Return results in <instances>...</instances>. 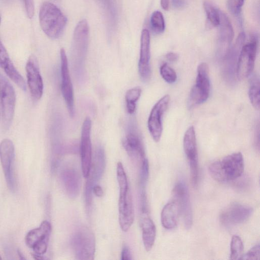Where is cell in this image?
<instances>
[{"mask_svg": "<svg viewBox=\"0 0 260 260\" xmlns=\"http://www.w3.org/2000/svg\"><path fill=\"white\" fill-rule=\"evenodd\" d=\"M203 7L210 24L213 26H218L220 20V10L208 0L204 1Z\"/></svg>", "mask_w": 260, "mask_h": 260, "instance_id": "cell-30", "label": "cell"}, {"mask_svg": "<svg viewBox=\"0 0 260 260\" xmlns=\"http://www.w3.org/2000/svg\"><path fill=\"white\" fill-rule=\"evenodd\" d=\"M18 254L20 257V259H25L24 256H23V255L22 254V253H21V252L20 251V250H18Z\"/></svg>", "mask_w": 260, "mask_h": 260, "instance_id": "cell-44", "label": "cell"}, {"mask_svg": "<svg viewBox=\"0 0 260 260\" xmlns=\"http://www.w3.org/2000/svg\"><path fill=\"white\" fill-rule=\"evenodd\" d=\"M23 1L28 17L32 18L35 12L34 0H23Z\"/></svg>", "mask_w": 260, "mask_h": 260, "instance_id": "cell-37", "label": "cell"}, {"mask_svg": "<svg viewBox=\"0 0 260 260\" xmlns=\"http://www.w3.org/2000/svg\"><path fill=\"white\" fill-rule=\"evenodd\" d=\"M179 214L176 202L172 200L164 207L160 215L162 225L166 229L172 230L177 226Z\"/></svg>", "mask_w": 260, "mask_h": 260, "instance_id": "cell-26", "label": "cell"}, {"mask_svg": "<svg viewBox=\"0 0 260 260\" xmlns=\"http://www.w3.org/2000/svg\"><path fill=\"white\" fill-rule=\"evenodd\" d=\"M186 0H172L173 7L177 9H182L186 5Z\"/></svg>", "mask_w": 260, "mask_h": 260, "instance_id": "cell-39", "label": "cell"}, {"mask_svg": "<svg viewBox=\"0 0 260 260\" xmlns=\"http://www.w3.org/2000/svg\"><path fill=\"white\" fill-rule=\"evenodd\" d=\"M61 89L69 113L73 117L75 113L74 93L69 68L68 58L64 49L60 51Z\"/></svg>", "mask_w": 260, "mask_h": 260, "instance_id": "cell-15", "label": "cell"}, {"mask_svg": "<svg viewBox=\"0 0 260 260\" xmlns=\"http://www.w3.org/2000/svg\"><path fill=\"white\" fill-rule=\"evenodd\" d=\"M166 58L170 62H175L178 59V55L174 52H169L166 55Z\"/></svg>", "mask_w": 260, "mask_h": 260, "instance_id": "cell-41", "label": "cell"}, {"mask_svg": "<svg viewBox=\"0 0 260 260\" xmlns=\"http://www.w3.org/2000/svg\"><path fill=\"white\" fill-rule=\"evenodd\" d=\"M258 40L255 36H252L250 42L244 44L238 58L237 76L239 79L248 78L254 69Z\"/></svg>", "mask_w": 260, "mask_h": 260, "instance_id": "cell-7", "label": "cell"}, {"mask_svg": "<svg viewBox=\"0 0 260 260\" xmlns=\"http://www.w3.org/2000/svg\"><path fill=\"white\" fill-rule=\"evenodd\" d=\"M71 244L76 259H94L95 250V237L87 227L81 226L75 231L72 236Z\"/></svg>", "mask_w": 260, "mask_h": 260, "instance_id": "cell-4", "label": "cell"}, {"mask_svg": "<svg viewBox=\"0 0 260 260\" xmlns=\"http://www.w3.org/2000/svg\"><path fill=\"white\" fill-rule=\"evenodd\" d=\"M183 148L189 162L191 182L192 185L196 187L199 177L198 154L196 132L192 125L185 132Z\"/></svg>", "mask_w": 260, "mask_h": 260, "instance_id": "cell-10", "label": "cell"}, {"mask_svg": "<svg viewBox=\"0 0 260 260\" xmlns=\"http://www.w3.org/2000/svg\"><path fill=\"white\" fill-rule=\"evenodd\" d=\"M105 12L109 26L115 27L117 18V12L114 0H96Z\"/></svg>", "mask_w": 260, "mask_h": 260, "instance_id": "cell-27", "label": "cell"}, {"mask_svg": "<svg viewBox=\"0 0 260 260\" xmlns=\"http://www.w3.org/2000/svg\"><path fill=\"white\" fill-rule=\"evenodd\" d=\"M25 70L30 94L35 100H40L43 95L44 84L38 62L34 55L28 59Z\"/></svg>", "mask_w": 260, "mask_h": 260, "instance_id": "cell-19", "label": "cell"}, {"mask_svg": "<svg viewBox=\"0 0 260 260\" xmlns=\"http://www.w3.org/2000/svg\"><path fill=\"white\" fill-rule=\"evenodd\" d=\"M55 1H59V0H55Z\"/></svg>", "mask_w": 260, "mask_h": 260, "instance_id": "cell-47", "label": "cell"}, {"mask_svg": "<svg viewBox=\"0 0 260 260\" xmlns=\"http://www.w3.org/2000/svg\"><path fill=\"white\" fill-rule=\"evenodd\" d=\"M61 180L64 187L71 198H76L80 190V177L77 171L73 168H67L62 171Z\"/></svg>", "mask_w": 260, "mask_h": 260, "instance_id": "cell-25", "label": "cell"}, {"mask_svg": "<svg viewBox=\"0 0 260 260\" xmlns=\"http://www.w3.org/2000/svg\"><path fill=\"white\" fill-rule=\"evenodd\" d=\"M140 225L144 248L147 251H149L154 243L156 228L153 221L148 216L147 212H142Z\"/></svg>", "mask_w": 260, "mask_h": 260, "instance_id": "cell-24", "label": "cell"}, {"mask_svg": "<svg viewBox=\"0 0 260 260\" xmlns=\"http://www.w3.org/2000/svg\"><path fill=\"white\" fill-rule=\"evenodd\" d=\"M170 101L169 94L161 97L153 106L148 117L147 126L153 140L158 142L162 132V117Z\"/></svg>", "mask_w": 260, "mask_h": 260, "instance_id": "cell-14", "label": "cell"}, {"mask_svg": "<svg viewBox=\"0 0 260 260\" xmlns=\"http://www.w3.org/2000/svg\"><path fill=\"white\" fill-rule=\"evenodd\" d=\"M91 121L89 117L84 119L82 127L80 141L81 169L84 178L89 175L92 162V146L91 141Z\"/></svg>", "mask_w": 260, "mask_h": 260, "instance_id": "cell-16", "label": "cell"}, {"mask_svg": "<svg viewBox=\"0 0 260 260\" xmlns=\"http://www.w3.org/2000/svg\"><path fill=\"white\" fill-rule=\"evenodd\" d=\"M150 26L156 34L162 32L165 28V20L162 14L159 11L153 12L150 17Z\"/></svg>", "mask_w": 260, "mask_h": 260, "instance_id": "cell-31", "label": "cell"}, {"mask_svg": "<svg viewBox=\"0 0 260 260\" xmlns=\"http://www.w3.org/2000/svg\"><path fill=\"white\" fill-rule=\"evenodd\" d=\"M253 209L238 203H234L221 213L220 221L225 226H232L244 222L251 216Z\"/></svg>", "mask_w": 260, "mask_h": 260, "instance_id": "cell-18", "label": "cell"}, {"mask_svg": "<svg viewBox=\"0 0 260 260\" xmlns=\"http://www.w3.org/2000/svg\"><path fill=\"white\" fill-rule=\"evenodd\" d=\"M260 246L258 243L253 246L247 253L242 255L240 259H259L260 256Z\"/></svg>", "mask_w": 260, "mask_h": 260, "instance_id": "cell-36", "label": "cell"}, {"mask_svg": "<svg viewBox=\"0 0 260 260\" xmlns=\"http://www.w3.org/2000/svg\"><path fill=\"white\" fill-rule=\"evenodd\" d=\"M122 144L127 154L133 160L141 164L146 158L141 136L137 125L133 121L127 124Z\"/></svg>", "mask_w": 260, "mask_h": 260, "instance_id": "cell-8", "label": "cell"}, {"mask_svg": "<svg viewBox=\"0 0 260 260\" xmlns=\"http://www.w3.org/2000/svg\"><path fill=\"white\" fill-rule=\"evenodd\" d=\"M172 195L177 204L184 227L186 229H190L192 224V212L188 188L183 181H179L176 184Z\"/></svg>", "mask_w": 260, "mask_h": 260, "instance_id": "cell-11", "label": "cell"}, {"mask_svg": "<svg viewBox=\"0 0 260 260\" xmlns=\"http://www.w3.org/2000/svg\"><path fill=\"white\" fill-rule=\"evenodd\" d=\"M116 174L119 187V222L122 231L126 232L134 222L135 212L127 178L121 162H118L117 164Z\"/></svg>", "mask_w": 260, "mask_h": 260, "instance_id": "cell-1", "label": "cell"}, {"mask_svg": "<svg viewBox=\"0 0 260 260\" xmlns=\"http://www.w3.org/2000/svg\"><path fill=\"white\" fill-rule=\"evenodd\" d=\"M15 90L8 80L0 73V104L2 107L3 126L8 129L12 123L15 108Z\"/></svg>", "mask_w": 260, "mask_h": 260, "instance_id": "cell-6", "label": "cell"}, {"mask_svg": "<svg viewBox=\"0 0 260 260\" xmlns=\"http://www.w3.org/2000/svg\"><path fill=\"white\" fill-rule=\"evenodd\" d=\"M32 256L35 259H43L44 258L43 257V256L39 255L36 254H33Z\"/></svg>", "mask_w": 260, "mask_h": 260, "instance_id": "cell-43", "label": "cell"}, {"mask_svg": "<svg viewBox=\"0 0 260 260\" xmlns=\"http://www.w3.org/2000/svg\"><path fill=\"white\" fill-rule=\"evenodd\" d=\"M220 20L218 36V55L223 58L234 37L232 25L226 15L220 11Z\"/></svg>", "mask_w": 260, "mask_h": 260, "instance_id": "cell-22", "label": "cell"}, {"mask_svg": "<svg viewBox=\"0 0 260 260\" xmlns=\"http://www.w3.org/2000/svg\"><path fill=\"white\" fill-rule=\"evenodd\" d=\"M244 1L245 0H227V8L232 14L237 16L241 11Z\"/></svg>", "mask_w": 260, "mask_h": 260, "instance_id": "cell-35", "label": "cell"}, {"mask_svg": "<svg viewBox=\"0 0 260 260\" xmlns=\"http://www.w3.org/2000/svg\"><path fill=\"white\" fill-rule=\"evenodd\" d=\"M230 259H240L242 255L244 246L241 238L237 236H233L230 247Z\"/></svg>", "mask_w": 260, "mask_h": 260, "instance_id": "cell-32", "label": "cell"}, {"mask_svg": "<svg viewBox=\"0 0 260 260\" xmlns=\"http://www.w3.org/2000/svg\"><path fill=\"white\" fill-rule=\"evenodd\" d=\"M149 176V164L146 158L141 164L140 184L141 191L145 190V186Z\"/></svg>", "mask_w": 260, "mask_h": 260, "instance_id": "cell-34", "label": "cell"}, {"mask_svg": "<svg viewBox=\"0 0 260 260\" xmlns=\"http://www.w3.org/2000/svg\"><path fill=\"white\" fill-rule=\"evenodd\" d=\"M160 5L163 9L167 11L169 9L170 0H160Z\"/></svg>", "mask_w": 260, "mask_h": 260, "instance_id": "cell-42", "label": "cell"}, {"mask_svg": "<svg viewBox=\"0 0 260 260\" xmlns=\"http://www.w3.org/2000/svg\"><path fill=\"white\" fill-rule=\"evenodd\" d=\"M244 166L243 155L238 152L212 162L209 166L208 170L214 180L225 182L241 177L244 171Z\"/></svg>", "mask_w": 260, "mask_h": 260, "instance_id": "cell-2", "label": "cell"}, {"mask_svg": "<svg viewBox=\"0 0 260 260\" xmlns=\"http://www.w3.org/2000/svg\"><path fill=\"white\" fill-rule=\"evenodd\" d=\"M211 84L209 68L206 62L200 63L197 68L196 83L191 88L188 101L189 109L204 103L209 98Z\"/></svg>", "mask_w": 260, "mask_h": 260, "instance_id": "cell-5", "label": "cell"}, {"mask_svg": "<svg viewBox=\"0 0 260 260\" xmlns=\"http://www.w3.org/2000/svg\"><path fill=\"white\" fill-rule=\"evenodd\" d=\"M0 259H2V257H1V255H0Z\"/></svg>", "mask_w": 260, "mask_h": 260, "instance_id": "cell-45", "label": "cell"}, {"mask_svg": "<svg viewBox=\"0 0 260 260\" xmlns=\"http://www.w3.org/2000/svg\"><path fill=\"white\" fill-rule=\"evenodd\" d=\"M245 39L244 33L241 32L235 43L230 47L223 58L224 76L230 83H233L237 78V63L240 51L244 44Z\"/></svg>", "mask_w": 260, "mask_h": 260, "instance_id": "cell-17", "label": "cell"}, {"mask_svg": "<svg viewBox=\"0 0 260 260\" xmlns=\"http://www.w3.org/2000/svg\"><path fill=\"white\" fill-rule=\"evenodd\" d=\"M259 78L256 76H253L250 82L248 95L251 105L257 110H259Z\"/></svg>", "mask_w": 260, "mask_h": 260, "instance_id": "cell-28", "label": "cell"}, {"mask_svg": "<svg viewBox=\"0 0 260 260\" xmlns=\"http://www.w3.org/2000/svg\"><path fill=\"white\" fill-rule=\"evenodd\" d=\"M122 260H129L132 259V256L131 251L128 247L124 246L122 250L121 258Z\"/></svg>", "mask_w": 260, "mask_h": 260, "instance_id": "cell-38", "label": "cell"}, {"mask_svg": "<svg viewBox=\"0 0 260 260\" xmlns=\"http://www.w3.org/2000/svg\"><path fill=\"white\" fill-rule=\"evenodd\" d=\"M89 36L88 22L83 19L78 22L75 28L72 50L75 63L82 67L87 53Z\"/></svg>", "mask_w": 260, "mask_h": 260, "instance_id": "cell-12", "label": "cell"}, {"mask_svg": "<svg viewBox=\"0 0 260 260\" xmlns=\"http://www.w3.org/2000/svg\"><path fill=\"white\" fill-rule=\"evenodd\" d=\"M105 165V156L103 149L99 147L95 152L93 166L92 172L90 171L85 189V198L88 205L91 204L92 188L96 185V182L101 177L104 170Z\"/></svg>", "mask_w": 260, "mask_h": 260, "instance_id": "cell-21", "label": "cell"}, {"mask_svg": "<svg viewBox=\"0 0 260 260\" xmlns=\"http://www.w3.org/2000/svg\"><path fill=\"white\" fill-rule=\"evenodd\" d=\"M0 68L22 90H26V84L23 78L18 72L10 59L8 53L0 40Z\"/></svg>", "mask_w": 260, "mask_h": 260, "instance_id": "cell-23", "label": "cell"}, {"mask_svg": "<svg viewBox=\"0 0 260 260\" xmlns=\"http://www.w3.org/2000/svg\"><path fill=\"white\" fill-rule=\"evenodd\" d=\"M142 93L140 87H136L128 90L125 95L126 108L129 114L135 113L136 109V103L140 99Z\"/></svg>", "mask_w": 260, "mask_h": 260, "instance_id": "cell-29", "label": "cell"}, {"mask_svg": "<svg viewBox=\"0 0 260 260\" xmlns=\"http://www.w3.org/2000/svg\"><path fill=\"white\" fill-rule=\"evenodd\" d=\"M150 37L149 31L144 29L141 36L140 57L138 71L142 81L147 82L150 77Z\"/></svg>", "mask_w": 260, "mask_h": 260, "instance_id": "cell-20", "label": "cell"}, {"mask_svg": "<svg viewBox=\"0 0 260 260\" xmlns=\"http://www.w3.org/2000/svg\"><path fill=\"white\" fill-rule=\"evenodd\" d=\"M51 230V223L47 220L43 221L39 227L27 233L25 238L26 245L35 254L42 256L47 251Z\"/></svg>", "mask_w": 260, "mask_h": 260, "instance_id": "cell-9", "label": "cell"}, {"mask_svg": "<svg viewBox=\"0 0 260 260\" xmlns=\"http://www.w3.org/2000/svg\"><path fill=\"white\" fill-rule=\"evenodd\" d=\"M14 160V145L12 141L5 139L0 143V160L8 187L12 191L16 189Z\"/></svg>", "mask_w": 260, "mask_h": 260, "instance_id": "cell-13", "label": "cell"}, {"mask_svg": "<svg viewBox=\"0 0 260 260\" xmlns=\"http://www.w3.org/2000/svg\"><path fill=\"white\" fill-rule=\"evenodd\" d=\"M92 192L99 197H102L103 195V191L102 187L99 185H95L92 188Z\"/></svg>", "mask_w": 260, "mask_h": 260, "instance_id": "cell-40", "label": "cell"}, {"mask_svg": "<svg viewBox=\"0 0 260 260\" xmlns=\"http://www.w3.org/2000/svg\"><path fill=\"white\" fill-rule=\"evenodd\" d=\"M0 23H1V17H0Z\"/></svg>", "mask_w": 260, "mask_h": 260, "instance_id": "cell-46", "label": "cell"}, {"mask_svg": "<svg viewBox=\"0 0 260 260\" xmlns=\"http://www.w3.org/2000/svg\"><path fill=\"white\" fill-rule=\"evenodd\" d=\"M159 72L162 79L168 83H173L177 79L175 71L167 63H164L160 66Z\"/></svg>", "mask_w": 260, "mask_h": 260, "instance_id": "cell-33", "label": "cell"}, {"mask_svg": "<svg viewBox=\"0 0 260 260\" xmlns=\"http://www.w3.org/2000/svg\"><path fill=\"white\" fill-rule=\"evenodd\" d=\"M39 21L44 32L50 39H56L62 34L67 19L56 5L46 2L40 8Z\"/></svg>", "mask_w": 260, "mask_h": 260, "instance_id": "cell-3", "label": "cell"}]
</instances>
